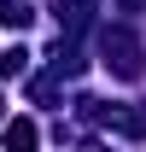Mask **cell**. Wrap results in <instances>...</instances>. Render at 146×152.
<instances>
[{"mask_svg":"<svg viewBox=\"0 0 146 152\" xmlns=\"http://www.w3.org/2000/svg\"><path fill=\"white\" fill-rule=\"evenodd\" d=\"M29 18H35V6H29V0H0V29H23Z\"/></svg>","mask_w":146,"mask_h":152,"instance_id":"7a4b0ae2","label":"cell"},{"mask_svg":"<svg viewBox=\"0 0 146 152\" xmlns=\"http://www.w3.org/2000/svg\"><path fill=\"white\" fill-rule=\"evenodd\" d=\"M23 70H29V53H23V47L0 53V76H23Z\"/></svg>","mask_w":146,"mask_h":152,"instance_id":"277c9868","label":"cell"},{"mask_svg":"<svg viewBox=\"0 0 146 152\" xmlns=\"http://www.w3.org/2000/svg\"><path fill=\"white\" fill-rule=\"evenodd\" d=\"M105 64L134 82V76H140V41L128 35V29H105Z\"/></svg>","mask_w":146,"mask_h":152,"instance_id":"6da1fadb","label":"cell"},{"mask_svg":"<svg viewBox=\"0 0 146 152\" xmlns=\"http://www.w3.org/2000/svg\"><path fill=\"white\" fill-rule=\"evenodd\" d=\"M6 146H12V152L35 146V123H6Z\"/></svg>","mask_w":146,"mask_h":152,"instance_id":"3957f363","label":"cell"}]
</instances>
